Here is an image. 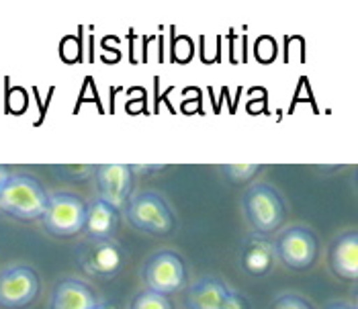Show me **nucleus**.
Wrapping results in <instances>:
<instances>
[{
	"instance_id": "1a4fd4ad",
	"label": "nucleus",
	"mask_w": 358,
	"mask_h": 309,
	"mask_svg": "<svg viewBox=\"0 0 358 309\" xmlns=\"http://www.w3.org/2000/svg\"><path fill=\"white\" fill-rule=\"evenodd\" d=\"M80 264L88 275L94 277H113L123 264V250L119 242L110 240H94L80 252Z\"/></svg>"
},
{
	"instance_id": "aec40b11",
	"label": "nucleus",
	"mask_w": 358,
	"mask_h": 309,
	"mask_svg": "<svg viewBox=\"0 0 358 309\" xmlns=\"http://www.w3.org/2000/svg\"><path fill=\"white\" fill-rule=\"evenodd\" d=\"M8 176H10V172H8V168L0 164V189L4 187V182L8 180Z\"/></svg>"
},
{
	"instance_id": "7ed1b4c3",
	"label": "nucleus",
	"mask_w": 358,
	"mask_h": 309,
	"mask_svg": "<svg viewBox=\"0 0 358 309\" xmlns=\"http://www.w3.org/2000/svg\"><path fill=\"white\" fill-rule=\"evenodd\" d=\"M86 203L72 193H55L50 195L45 213L41 222L45 229L57 238H70L84 229Z\"/></svg>"
},
{
	"instance_id": "f257e3e1",
	"label": "nucleus",
	"mask_w": 358,
	"mask_h": 309,
	"mask_svg": "<svg viewBox=\"0 0 358 309\" xmlns=\"http://www.w3.org/2000/svg\"><path fill=\"white\" fill-rule=\"evenodd\" d=\"M50 201L43 185L29 174H10L0 189V211L23 222L41 220Z\"/></svg>"
},
{
	"instance_id": "2eb2a0df",
	"label": "nucleus",
	"mask_w": 358,
	"mask_h": 309,
	"mask_svg": "<svg viewBox=\"0 0 358 309\" xmlns=\"http://www.w3.org/2000/svg\"><path fill=\"white\" fill-rule=\"evenodd\" d=\"M131 309H172V303L166 295L154 293V291H143L134 299Z\"/></svg>"
},
{
	"instance_id": "ddd939ff",
	"label": "nucleus",
	"mask_w": 358,
	"mask_h": 309,
	"mask_svg": "<svg viewBox=\"0 0 358 309\" xmlns=\"http://www.w3.org/2000/svg\"><path fill=\"white\" fill-rule=\"evenodd\" d=\"M119 225V211L105 203L103 199H94L86 205L84 231L92 240H110Z\"/></svg>"
},
{
	"instance_id": "4468645a",
	"label": "nucleus",
	"mask_w": 358,
	"mask_h": 309,
	"mask_svg": "<svg viewBox=\"0 0 358 309\" xmlns=\"http://www.w3.org/2000/svg\"><path fill=\"white\" fill-rule=\"evenodd\" d=\"M276 258V248L271 240H266L264 236H250L244 244V252H242V264L244 271H248L250 275H264Z\"/></svg>"
},
{
	"instance_id": "412c9836",
	"label": "nucleus",
	"mask_w": 358,
	"mask_h": 309,
	"mask_svg": "<svg viewBox=\"0 0 358 309\" xmlns=\"http://www.w3.org/2000/svg\"><path fill=\"white\" fill-rule=\"evenodd\" d=\"M94 309H121V306L119 303H113V301H103V303L99 301V306Z\"/></svg>"
},
{
	"instance_id": "a211bd4d",
	"label": "nucleus",
	"mask_w": 358,
	"mask_h": 309,
	"mask_svg": "<svg viewBox=\"0 0 358 309\" xmlns=\"http://www.w3.org/2000/svg\"><path fill=\"white\" fill-rule=\"evenodd\" d=\"M223 309H248V303H246V299L238 293V291H229V295H227V299H225V306Z\"/></svg>"
},
{
	"instance_id": "0eeeda50",
	"label": "nucleus",
	"mask_w": 358,
	"mask_h": 309,
	"mask_svg": "<svg viewBox=\"0 0 358 309\" xmlns=\"http://www.w3.org/2000/svg\"><path fill=\"white\" fill-rule=\"evenodd\" d=\"M276 256L289 266V268H307L317 258V238L307 227L295 225L280 233L278 242L275 244Z\"/></svg>"
},
{
	"instance_id": "20e7f679",
	"label": "nucleus",
	"mask_w": 358,
	"mask_h": 309,
	"mask_svg": "<svg viewBox=\"0 0 358 309\" xmlns=\"http://www.w3.org/2000/svg\"><path fill=\"white\" fill-rule=\"evenodd\" d=\"M129 222L141 231L166 236L174 229V215L170 205L156 193H139L125 205Z\"/></svg>"
},
{
	"instance_id": "f3484780",
	"label": "nucleus",
	"mask_w": 358,
	"mask_h": 309,
	"mask_svg": "<svg viewBox=\"0 0 358 309\" xmlns=\"http://www.w3.org/2000/svg\"><path fill=\"white\" fill-rule=\"evenodd\" d=\"M271 309H313V308L305 301L303 297L293 295V293H287V295H280L275 303H273V308Z\"/></svg>"
},
{
	"instance_id": "9d476101",
	"label": "nucleus",
	"mask_w": 358,
	"mask_h": 309,
	"mask_svg": "<svg viewBox=\"0 0 358 309\" xmlns=\"http://www.w3.org/2000/svg\"><path fill=\"white\" fill-rule=\"evenodd\" d=\"M330 264L334 273L344 281L358 279V233L346 231L342 233L330 250Z\"/></svg>"
},
{
	"instance_id": "f8f14e48",
	"label": "nucleus",
	"mask_w": 358,
	"mask_h": 309,
	"mask_svg": "<svg viewBox=\"0 0 358 309\" xmlns=\"http://www.w3.org/2000/svg\"><path fill=\"white\" fill-rule=\"evenodd\" d=\"M229 287L217 277H203L193 282L187 291L189 309H223L229 295Z\"/></svg>"
},
{
	"instance_id": "6ab92c4d",
	"label": "nucleus",
	"mask_w": 358,
	"mask_h": 309,
	"mask_svg": "<svg viewBox=\"0 0 358 309\" xmlns=\"http://www.w3.org/2000/svg\"><path fill=\"white\" fill-rule=\"evenodd\" d=\"M326 309H357L355 306H350V303H344V301H334L330 303Z\"/></svg>"
},
{
	"instance_id": "423d86ee",
	"label": "nucleus",
	"mask_w": 358,
	"mask_h": 309,
	"mask_svg": "<svg viewBox=\"0 0 358 309\" xmlns=\"http://www.w3.org/2000/svg\"><path fill=\"white\" fill-rule=\"evenodd\" d=\"M39 275L25 264L8 266L0 273V308H27L39 295Z\"/></svg>"
},
{
	"instance_id": "9b49d317",
	"label": "nucleus",
	"mask_w": 358,
	"mask_h": 309,
	"mask_svg": "<svg viewBox=\"0 0 358 309\" xmlns=\"http://www.w3.org/2000/svg\"><path fill=\"white\" fill-rule=\"evenodd\" d=\"M99 299L94 291L78 279H64L55 285L52 309H94Z\"/></svg>"
},
{
	"instance_id": "f03ea898",
	"label": "nucleus",
	"mask_w": 358,
	"mask_h": 309,
	"mask_svg": "<svg viewBox=\"0 0 358 309\" xmlns=\"http://www.w3.org/2000/svg\"><path fill=\"white\" fill-rule=\"evenodd\" d=\"M242 203L248 222L258 233H273L285 222V201L275 187L266 182L250 187Z\"/></svg>"
},
{
	"instance_id": "39448f33",
	"label": "nucleus",
	"mask_w": 358,
	"mask_h": 309,
	"mask_svg": "<svg viewBox=\"0 0 358 309\" xmlns=\"http://www.w3.org/2000/svg\"><path fill=\"white\" fill-rule=\"evenodd\" d=\"M143 282L148 291L160 293L166 297L178 293L187 285V268L182 258L170 250L154 254L143 266Z\"/></svg>"
},
{
	"instance_id": "6e6552de",
	"label": "nucleus",
	"mask_w": 358,
	"mask_h": 309,
	"mask_svg": "<svg viewBox=\"0 0 358 309\" xmlns=\"http://www.w3.org/2000/svg\"><path fill=\"white\" fill-rule=\"evenodd\" d=\"M134 168L131 164H101L94 170V178L99 185V193L105 203L121 211L134 191Z\"/></svg>"
},
{
	"instance_id": "dca6fc26",
	"label": "nucleus",
	"mask_w": 358,
	"mask_h": 309,
	"mask_svg": "<svg viewBox=\"0 0 358 309\" xmlns=\"http://www.w3.org/2000/svg\"><path fill=\"white\" fill-rule=\"evenodd\" d=\"M221 170L227 174V178L236 185H244L250 178H254V174L260 170V164H225Z\"/></svg>"
}]
</instances>
